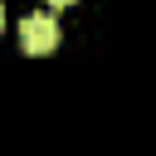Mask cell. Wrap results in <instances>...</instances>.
I'll return each mask as SVG.
<instances>
[{"instance_id":"obj_1","label":"cell","mask_w":156,"mask_h":156,"mask_svg":"<svg viewBox=\"0 0 156 156\" xmlns=\"http://www.w3.org/2000/svg\"><path fill=\"white\" fill-rule=\"evenodd\" d=\"M20 44H24V54H54L58 49V20L49 10H29L20 20Z\"/></svg>"},{"instance_id":"obj_2","label":"cell","mask_w":156,"mask_h":156,"mask_svg":"<svg viewBox=\"0 0 156 156\" xmlns=\"http://www.w3.org/2000/svg\"><path fill=\"white\" fill-rule=\"evenodd\" d=\"M54 5H78V0H54Z\"/></svg>"},{"instance_id":"obj_3","label":"cell","mask_w":156,"mask_h":156,"mask_svg":"<svg viewBox=\"0 0 156 156\" xmlns=\"http://www.w3.org/2000/svg\"><path fill=\"white\" fill-rule=\"evenodd\" d=\"M0 24H5V5H0Z\"/></svg>"}]
</instances>
